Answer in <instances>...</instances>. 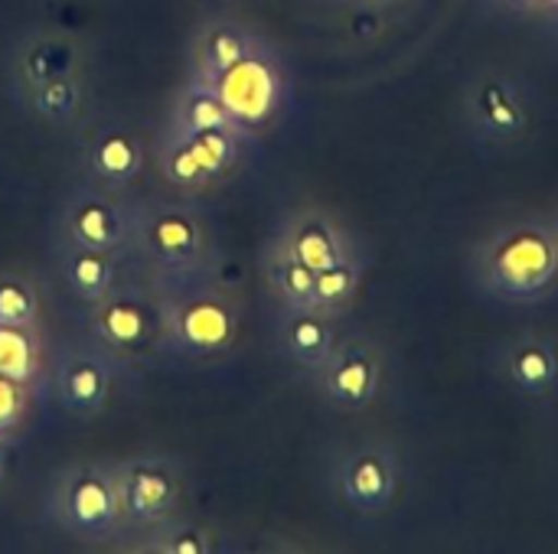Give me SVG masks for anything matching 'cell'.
<instances>
[{"label": "cell", "mask_w": 558, "mask_h": 554, "mask_svg": "<svg viewBox=\"0 0 558 554\" xmlns=\"http://www.w3.org/2000/svg\"><path fill=\"white\" fill-rule=\"evenodd\" d=\"M484 287L510 304L539 300L558 281V238L553 225L517 222L500 229L477 258Z\"/></svg>", "instance_id": "1"}, {"label": "cell", "mask_w": 558, "mask_h": 554, "mask_svg": "<svg viewBox=\"0 0 558 554\" xmlns=\"http://www.w3.org/2000/svg\"><path fill=\"white\" fill-rule=\"evenodd\" d=\"M46 513L62 532L82 542H108L124 532L114 477L101 464H72L56 473L46 493Z\"/></svg>", "instance_id": "2"}, {"label": "cell", "mask_w": 558, "mask_h": 554, "mask_svg": "<svg viewBox=\"0 0 558 554\" xmlns=\"http://www.w3.org/2000/svg\"><path fill=\"white\" fill-rule=\"evenodd\" d=\"M124 532H147L160 529L177 516L183 477L170 457L160 454H137L121 464H111Z\"/></svg>", "instance_id": "3"}, {"label": "cell", "mask_w": 558, "mask_h": 554, "mask_svg": "<svg viewBox=\"0 0 558 554\" xmlns=\"http://www.w3.org/2000/svg\"><path fill=\"white\" fill-rule=\"evenodd\" d=\"M402 487V464L389 444H360L337 457L333 490L360 519H379L392 509Z\"/></svg>", "instance_id": "4"}, {"label": "cell", "mask_w": 558, "mask_h": 554, "mask_svg": "<svg viewBox=\"0 0 558 554\" xmlns=\"http://www.w3.org/2000/svg\"><path fill=\"white\" fill-rule=\"evenodd\" d=\"M320 389L340 411H363L383 389V362L369 343H347L320 366Z\"/></svg>", "instance_id": "5"}, {"label": "cell", "mask_w": 558, "mask_h": 554, "mask_svg": "<svg viewBox=\"0 0 558 554\" xmlns=\"http://www.w3.org/2000/svg\"><path fill=\"white\" fill-rule=\"evenodd\" d=\"M500 369L507 385L530 402H549L558 392V346L549 336H517L504 349Z\"/></svg>", "instance_id": "6"}, {"label": "cell", "mask_w": 558, "mask_h": 554, "mask_svg": "<svg viewBox=\"0 0 558 554\" xmlns=\"http://www.w3.org/2000/svg\"><path fill=\"white\" fill-rule=\"evenodd\" d=\"M474 118L494 140H517L530 127V111L520 85L500 72H487L474 88Z\"/></svg>", "instance_id": "7"}, {"label": "cell", "mask_w": 558, "mask_h": 554, "mask_svg": "<svg viewBox=\"0 0 558 554\" xmlns=\"http://www.w3.org/2000/svg\"><path fill=\"white\" fill-rule=\"evenodd\" d=\"M173 336L183 349L213 356V353H222L232 346L235 317L226 304H219L213 297H196L173 313Z\"/></svg>", "instance_id": "8"}, {"label": "cell", "mask_w": 558, "mask_h": 554, "mask_svg": "<svg viewBox=\"0 0 558 554\" xmlns=\"http://www.w3.org/2000/svg\"><path fill=\"white\" fill-rule=\"evenodd\" d=\"M111 395V372L98 356L78 353L69 356L59 369V402L78 415V418H92L105 408Z\"/></svg>", "instance_id": "9"}, {"label": "cell", "mask_w": 558, "mask_h": 554, "mask_svg": "<svg viewBox=\"0 0 558 554\" xmlns=\"http://www.w3.org/2000/svg\"><path fill=\"white\" fill-rule=\"evenodd\" d=\"M69 229H72V235H75V242L82 248H95V251L118 248L121 245V235H124V225H121L118 209L108 206L98 196H85V199H78L72 206Z\"/></svg>", "instance_id": "10"}, {"label": "cell", "mask_w": 558, "mask_h": 554, "mask_svg": "<svg viewBox=\"0 0 558 554\" xmlns=\"http://www.w3.org/2000/svg\"><path fill=\"white\" fill-rule=\"evenodd\" d=\"M147 245L167 264H190L203 248V235H199V225L190 216L160 212L147 225Z\"/></svg>", "instance_id": "11"}, {"label": "cell", "mask_w": 558, "mask_h": 554, "mask_svg": "<svg viewBox=\"0 0 558 554\" xmlns=\"http://www.w3.org/2000/svg\"><path fill=\"white\" fill-rule=\"evenodd\" d=\"M284 346L294 356V362L307 369H320L337 349V340H333L327 317H320L317 310H301L284 327Z\"/></svg>", "instance_id": "12"}, {"label": "cell", "mask_w": 558, "mask_h": 554, "mask_svg": "<svg viewBox=\"0 0 558 554\" xmlns=\"http://www.w3.org/2000/svg\"><path fill=\"white\" fill-rule=\"evenodd\" d=\"M95 330H98V336H101L105 343H111L114 349H137V346L147 340L150 320H147V310H144L137 300L114 297V300H105V304L98 307Z\"/></svg>", "instance_id": "13"}, {"label": "cell", "mask_w": 558, "mask_h": 554, "mask_svg": "<svg viewBox=\"0 0 558 554\" xmlns=\"http://www.w3.org/2000/svg\"><path fill=\"white\" fill-rule=\"evenodd\" d=\"M288 258L301 261L304 268H311V271L317 274V271H324V268L343 261V258H347V248H343V242H340V235L333 232L330 222H324V219H307V222L294 232L291 248H288Z\"/></svg>", "instance_id": "14"}, {"label": "cell", "mask_w": 558, "mask_h": 554, "mask_svg": "<svg viewBox=\"0 0 558 554\" xmlns=\"http://www.w3.org/2000/svg\"><path fill=\"white\" fill-rule=\"evenodd\" d=\"M92 163L95 170L111 180V183H124L131 180L137 170H141V147L121 134V131H108L95 140V150H92Z\"/></svg>", "instance_id": "15"}, {"label": "cell", "mask_w": 558, "mask_h": 554, "mask_svg": "<svg viewBox=\"0 0 558 554\" xmlns=\"http://www.w3.org/2000/svg\"><path fill=\"white\" fill-rule=\"evenodd\" d=\"M69 284L88 297V300H98L108 294L111 287V261H108V251H95V248H78L72 258H69Z\"/></svg>", "instance_id": "16"}, {"label": "cell", "mask_w": 558, "mask_h": 554, "mask_svg": "<svg viewBox=\"0 0 558 554\" xmlns=\"http://www.w3.org/2000/svg\"><path fill=\"white\" fill-rule=\"evenodd\" d=\"M356 281H360V274H356V264L350 258L317 271V278H314V310H333V307L347 304L353 297V291H356Z\"/></svg>", "instance_id": "17"}, {"label": "cell", "mask_w": 558, "mask_h": 554, "mask_svg": "<svg viewBox=\"0 0 558 554\" xmlns=\"http://www.w3.org/2000/svg\"><path fill=\"white\" fill-rule=\"evenodd\" d=\"M186 147H190L203 176L222 173L235 157V140L229 131H190Z\"/></svg>", "instance_id": "18"}, {"label": "cell", "mask_w": 558, "mask_h": 554, "mask_svg": "<svg viewBox=\"0 0 558 554\" xmlns=\"http://www.w3.org/2000/svg\"><path fill=\"white\" fill-rule=\"evenodd\" d=\"M33 372H36V359L23 336V327H0V379L26 385Z\"/></svg>", "instance_id": "19"}, {"label": "cell", "mask_w": 558, "mask_h": 554, "mask_svg": "<svg viewBox=\"0 0 558 554\" xmlns=\"http://www.w3.org/2000/svg\"><path fill=\"white\" fill-rule=\"evenodd\" d=\"M69 65H72V52L62 42H36L23 59V72L33 82V88L49 78L69 75Z\"/></svg>", "instance_id": "20"}, {"label": "cell", "mask_w": 558, "mask_h": 554, "mask_svg": "<svg viewBox=\"0 0 558 554\" xmlns=\"http://www.w3.org/2000/svg\"><path fill=\"white\" fill-rule=\"evenodd\" d=\"M157 539L163 542L167 554H213V539L203 526L190 519H170L157 529Z\"/></svg>", "instance_id": "21"}, {"label": "cell", "mask_w": 558, "mask_h": 554, "mask_svg": "<svg viewBox=\"0 0 558 554\" xmlns=\"http://www.w3.org/2000/svg\"><path fill=\"white\" fill-rule=\"evenodd\" d=\"M245 52H248V39L242 33L229 29V26L213 29L209 39H206V65L216 75H226L229 69H235L245 59Z\"/></svg>", "instance_id": "22"}, {"label": "cell", "mask_w": 558, "mask_h": 554, "mask_svg": "<svg viewBox=\"0 0 558 554\" xmlns=\"http://www.w3.org/2000/svg\"><path fill=\"white\" fill-rule=\"evenodd\" d=\"M36 317V294L13 278H0V327H29Z\"/></svg>", "instance_id": "23"}, {"label": "cell", "mask_w": 558, "mask_h": 554, "mask_svg": "<svg viewBox=\"0 0 558 554\" xmlns=\"http://www.w3.org/2000/svg\"><path fill=\"white\" fill-rule=\"evenodd\" d=\"M36 104L49 118H69L78 108V88L69 75L49 78V82L36 85Z\"/></svg>", "instance_id": "24"}, {"label": "cell", "mask_w": 558, "mask_h": 554, "mask_svg": "<svg viewBox=\"0 0 558 554\" xmlns=\"http://www.w3.org/2000/svg\"><path fill=\"white\" fill-rule=\"evenodd\" d=\"M314 271L311 268H304L301 261H294V258H284V264H281V271H278V284H281V294L294 304V307H301V310H314Z\"/></svg>", "instance_id": "25"}, {"label": "cell", "mask_w": 558, "mask_h": 554, "mask_svg": "<svg viewBox=\"0 0 558 554\" xmlns=\"http://www.w3.org/2000/svg\"><path fill=\"white\" fill-rule=\"evenodd\" d=\"M186 118H190V131H229V108L222 98L209 91H199L190 98Z\"/></svg>", "instance_id": "26"}, {"label": "cell", "mask_w": 558, "mask_h": 554, "mask_svg": "<svg viewBox=\"0 0 558 554\" xmlns=\"http://www.w3.org/2000/svg\"><path fill=\"white\" fill-rule=\"evenodd\" d=\"M26 411V392L23 385L0 379V438H7Z\"/></svg>", "instance_id": "27"}, {"label": "cell", "mask_w": 558, "mask_h": 554, "mask_svg": "<svg viewBox=\"0 0 558 554\" xmlns=\"http://www.w3.org/2000/svg\"><path fill=\"white\" fill-rule=\"evenodd\" d=\"M170 176H173V180H180V183L203 180V173H199V167H196V160H193V153H190V147H186V144L173 153V160H170Z\"/></svg>", "instance_id": "28"}, {"label": "cell", "mask_w": 558, "mask_h": 554, "mask_svg": "<svg viewBox=\"0 0 558 554\" xmlns=\"http://www.w3.org/2000/svg\"><path fill=\"white\" fill-rule=\"evenodd\" d=\"M128 554H167V549H163V542L154 535V539H141L137 545H131Z\"/></svg>", "instance_id": "29"}, {"label": "cell", "mask_w": 558, "mask_h": 554, "mask_svg": "<svg viewBox=\"0 0 558 554\" xmlns=\"http://www.w3.org/2000/svg\"><path fill=\"white\" fill-rule=\"evenodd\" d=\"M7 467H10V454H7V438H0V487L7 480Z\"/></svg>", "instance_id": "30"}, {"label": "cell", "mask_w": 558, "mask_h": 554, "mask_svg": "<svg viewBox=\"0 0 558 554\" xmlns=\"http://www.w3.org/2000/svg\"><path fill=\"white\" fill-rule=\"evenodd\" d=\"M556 238H558V225H556Z\"/></svg>", "instance_id": "31"}, {"label": "cell", "mask_w": 558, "mask_h": 554, "mask_svg": "<svg viewBox=\"0 0 558 554\" xmlns=\"http://www.w3.org/2000/svg\"><path fill=\"white\" fill-rule=\"evenodd\" d=\"M278 554H291V552H278Z\"/></svg>", "instance_id": "32"}]
</instances>
